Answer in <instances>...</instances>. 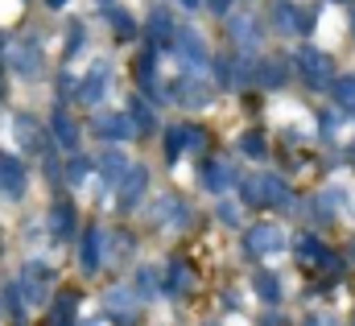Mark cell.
I'll return each mask as SVG.
<instances>
[{"mask_svg":"<svg viewBox=\"0 0 355 326\" xmlns=\"http://www.w3.org/2000/svg\"><path fill=\"white\" fill-rule=\"evenodd\" d=\"M198 145H202V132H194V128H186V124H178V128H170V141H166L170 157H178L182 149H198Z\"/></svg>","mask_w":355,"mask_h":326,"instance_id":"obj_8","label":"cell"},{"mask_svg":"<svg viewBox=\"0 0 355 326\" xmlns=\"http://www.w3.org/2000/svg\"><path fill=\"white\" fill-rule=\"evenodd\" d=\"M54 132L62 137V145H75V141H79V132H75V124H71V116H62V112L54 116Z\"/></svg>","mask_w":355,"mask_h":326,"instance_id":"obj_18","label":"cell"},{"mask_svg":"<svg viewBox=\"0 0 355 326\" xmlns=\"http://www.w3.org/2000/svg\"><path fill=\"white\" fill-rule=\"evenodd\" d=\"M318 264H322V268H331V273H335V277H339V273H343V260H339V256H335V252H327V248H322V256H318Z\"/></svg>","mask_w":355,"mask_h":326,"instance_id":"obj_26","label":"cell"},{"mask_svg":"<svg viewBox=\"0 0 355 326\" xmlns=\"http://www.w3.org/2000/svg\"><path fill=\"white\" fill-rule=\"evenodd\" d=\"M277 25L285 29V33H293V29H310V12H302V8H293V4H277Z\"/></svg>","mask_w":355,"mask_h":326,"instance_id":"obj_10","label":"cell"},{"mask_svg":"<svg viewBox=\"0 0 355 326\" xmlns=\"http://www.w3.org/2000/svg\"><path fill=\"white\" fill-rule=\"evenodd\" d=\"M257 83H265V87H281V83H285L281 62H261V67H257Z\"/></svg>","mask_w":355,"mask_h":326,"instance_id":"obj_16","label":"cell"},{"mask_svg":"<svg viewBox=\"0 0 355 326\" xmlns=\"http://www.w3.org/2000/svg\"><path fill=\"white\" fill-rule=\"evenodd\" d=\"M227 29H232V37L240 42V50H257V46H261V29H257V21H252L248 12L227 17Z\"/></svg>","mask_w":355,"mask_h":326,"instance_id":"obj_5","label":"cell"},{"mask_svg":"<svg viewBox=\"0 0 355 326\" xmlns=\"http://www.w3.org/2000/svg\"><path fill=\"white\" fill-rule=\"evenodd\" d=\"M285 248V232H281V223H257V228H248V252L252 256H277Z\"/></svg>","mask_w":355,"mask_h":326,"instance_id":"obj_2","label":"cell"},{"mask_svg":"<svg viewBox=\"0 0 355 326\" xmlns=\"http://www.w3.org/2000/svg\"><path fill=\"white\" fill-rule=\"evenodd\" d=\"M99 132H107V137H124V132H128V120H120V116H99Z\"/></svg>","mask_w":355,"mask_h":326,"instance_id":"obj_19","label":"cell"},{"mask_svg":"<svg viewBox=\"0 0 355 326\" xmlns=\"http://www.w3.org/2000/svg\"><path fill=\"white\" fill-rule=\"evenodd\" d=\"M194 4H198V0H182V8H190V12H194Z\"/></svg>","mask_w":355,"mask_h":326,"instance_id":"obj_31","label":"cell"},{"mask_svg":"<svg viewBox=\"0 0 355 326\" xmlns=\"http://www.w3.org/2000/svg\"><path fill=\"white\" fill-rule=\"evenodd\" d=\"M145 182H149V169H145V165H132V169L124 173V182H120V190H124V207L137 203V198L145 194Z\"/></svg>","mask_w":355,"mask_h":326,"instance_id":"obj_7","label":"cell"},{"mask_svg":"<svg viewBox=\"0 0 355 326\" xmlns=\"http://www.w3.org/2000/svg\"><path fill=\"white\" fill-rule=\"evenodd\" d=\"M297 67H302V75H306L310 87H327L331 83V58L322 50H314V46H302L297 50Z\"/></svg>","mask_w":355,"mask_h":326,"instance_id":"obj_3","label":"cell"},{"mask_svg":"<svg viewBox=\"0 0 355 326\" xmlns=\"http://www.w3.org/2000/svg\"><path fill=\"white\" fill-rule=\"evenodd\" d=\"M141 289L145 293H157V273L153 268H141Z\"/></svg>","mask_w":355,"mask_h":326,"instance_id":"obj_28","label":"cell"},{"mask_svg":"<svg viewBox=\"0 0 355 326\" xmlns=\"http://www.w3.org/2000/svg\"><path fill=\"white\" fill-rule=\"evenodd\" d=\"M103 302L112 306V314H132V293H128V289H112Z\"/></svg>","mask_w":355,"mask_h":326,"instance_id":"obj_15","label":"cell"},{"mask_svg":"<svg viewBox=\"0 0 355 326\" xmlns=\"http://www.w3.org/2000/svg\"><path fill=\"white\" fill-rule=\"evenodd\" d=\"M71 223H75V219H71V211H67V207H58V211H54V228L67 236V232H71Z\"/></svg>","mask_w":355,"mask_h":326,"instance_id":"obj_27","label":"cell"},{"mask_svg":"<svg viewBox=\"0 0 355 326\" xmlns=\"http://www.w3.org/2000/svg\"><path fill=\"white\" fill-rule=\"evenodd\" d=\"M252 289H257V293H261L265 302H277V298H281V285H277V277H272V273H257Z\"/></svg>","mask_w":355,"mask_h":326,"instance_id":"obj_13","label":"cell"},{"mask_svg":"<svg viewBox=\"0 0 355 326\" xmlns=\"http://www.w3.org/2000/svg\"><path fill=\"white\" fill-rule=\"evenodd\" d=\"M352 29H355V12H352Z\"/></svg>","mask_w":355,"mask_h":326,"instance_id":"obj_32","label":"cell"},{"mask_svg":"<svg viewBox=\"0 0 355 326\" xmlns=\"http://www.w3.org/2000/svg\"><path fill=\"white\" fill-rule=\"evenodd\" d=\"M178 58L186 62V67H202L207 62V46H202V37L198 33H178Z\"/></svg>","mask_w":355,"mask_h":326,"instance_id":"obj_6","label":"cell"},{"mask_svg":"<svg viewBox=\"0 0 355 326\" xmlns=\"http://www.w3.org/2000/svg\"><path fill=\"white\" fill-rule=\"evenodd\" d=\"M99 240H103L99 232H87V244H83V268H87V273H95V264H99V252H103Z\"/></svg>","mask_w":355,"mask_h":326,"instance_id":"obj_14","label":"cell"},{"mask_svg":"<svg viewBox=\"0 0 355 326\" xmlns=\"http://www.w3.org/2000/svg\"><path fill=\"white\" fill-rule=\"evenodd\" d=\"M99 169H103V178H107V182H124V173H128V162H124L120 153H103Z\"/></svg>","mask_w":355,"mask_h":326,"instance_id":"obj_12","label":"cell"},{"mask_svg":"<svg viewBox=\"0 0 355 326\" xmlns=\"http://www.w3.org/2000/svg\"><path fill=\"white\" fill-rule=\"evenodd\" d=\"M132 120H137V128H141V132H149V128H153V116H149V108H145V103H132Z\"/></svg>","mask_w":355,"mask_h":326,"instance_id":"obj_23","label":"cell"},{"mask_svg":"<svg viewBox=\"0 0 355 326\" xmlns=\"http://www.w3.org/2000/svg\"><path fill=\"white\" fill-rule=\"evenodd\" d=\"M207 8H211V12H219V17H227V8H232V0H207Z\"/></svg>","mask_w":355,"mask_h":326,"instance_id":"obj_29","label":"cell"},{"mask_svg":"<svg viewBox=\"0 0 355 326\" xmlns=\"http://www.w3.org/2000/svg\"><path fill=\"white\" fill-rule=\"evenodd\" d=\"M331 87H335V95H339L347 108H355V79H335Z\"/></svg>","mask_w":355,"mask_h":326,"instance_id":"obj_21","label":"cell"},{"mask_svg":"<svg viewBox=\"0 0 355 326\" xmlns=\"http://www.w3.org/2000/svg\"><path fill=\"white\" fill-rule=\"evenodd\" d=\"M244 194H248V203H261V207H285V211H293V194L285 190V182L277 178V173H257V178H248L244 182Z\"/></svg>","mask_w":355,"mask_h":326,"instance_id":"obj_1","label":"cell"},{"mask_svg":"<svg viewBox=\"0 0 355 326\" xmlns=\"http://www.w3.org/2000/svg\"><path fill=\"white\" fill-rule=\"evenodd\" d=\"M202 182H207L211 190H227V186H236V173H232V165L227 162H207Z\"/></svg>","mask_w":355,"mask_h":326,"instance_id":"obj_9","label":"cell"},{"mask_svg":"<svg viewBox=\"0 0 355 326\" xmlns=\"http://www.w3.org/2000/svg\"><path fill=\"white\" fill-rule=\"evenodd\" d=\"M352 260H355V244H352Z\"/></svg>","mask_w":355,"mask_h":326,"instance_id":"obj_33","label":"cell"},{"mask_svg":"<svg viewBox=\"0 0 355 326\" xmlns=\"http://www.w3.org/2000/svg\"><path fill=\"white\" fill-rule=\"evenodd\" d=\"M219 219H223L227 228H236V223H240V207H236V203H223V207H219Z\"/></svg>","mask_w":355,"mask_h":326,"instance_id":"obj_25","label":"cell"},{"mask_svg":"<svg viewBox=\"0 0 355 326\" xmlns=\"http://www.w3.org/2000/svg\"><path fill=\"white\" fill-rule=\"evenodd\" d=\"M240 149H244L248 157H265V137H261V132H248V137L240 141Z\"/></svg>","mask_w":355,"mask_h":326,"instance_id":"obj_20","label":"cell"},{"mask_svg":"<svg viewBox=\"0 0 355 326\" xmlns=\"http://www.w3.org/2000/svg\"><path fill=\"white\" fill-rule=\"evenodd\" d=\"M186 285H190V273H186V264H182V260H174V268H170V289L182 293Z\"/></svg>","mask_w":355,"mask_h":326,"instance_id":"obj_22","label":"cell"},{"mask_svg":"<svg viewBox=\"0 0 355 326\" xmlns=\"http://www.w3.org/2000/svg\"><path fill=\"white\" fill-rule=\"evenodd\" d=\"M178 99H182L186 108H211L215 87H211V83H202L198 75H186V79L178 83Z\"/></svg>","mask_w":355,"mask_h":326,"instance_id":"obj_4","label":"cell"},{"mask_svg":"<svg viewBox=\"0 0 355 326\" xmlns=\"http://www.w3.org/2000/svg\"><path fill=\"white\" fill-rule=\"evenodd\" d=\"M103 91H107V71L99 67V71H91L87 83H83V103H99Z\"/></svg>","mask_w":355,"mask_h":326,"instance_id":"obj_11","label":"cell"},{"mask_svg":"<svg viewBox=\"0 0 355 326\" xmlns=\"http://www.w3.org/2000/svg\"><path fill=\"white\" fill-rule=\"evenodd\" d=\"M297 252H302V256H306V260H318V256H322V248L314 244V240H310V236H302V240H297Z\"/></svg>","mask_w":355,"mask_h":326,"instance_id":"obj_24","label":"cell"},{"mask_svg":"<svg viewBox=\"0 0 355 326\" xmlns=\"http://www.w3.org/2000/svg\"><path fill=\"white\" fill-rule=\"evenodd\" d=\"M87 178V162H75L71 165V182H83Z\"/></svg>","mask_w":355,"mask_h":326,"instance_id":"obj_30","label":"cell"},{"mask_svg":"<svg viewBox=\"0 0 355 326\" xmlns=\"http://www.w3.org/2000/svg\"><path fill=\"white\" fill-rule=\"evenodd\" d=\"M149 33H153V42H162V37H170V33H174V25H170V17H166L162 8H157V12L149 17Z\"/></svg>","mask_w":355,"mask_h":326,"instance_id":"obj_17","label":"cell"}]
</instances>
